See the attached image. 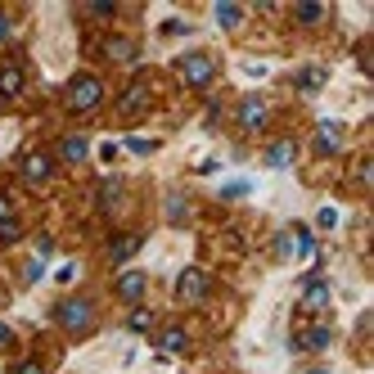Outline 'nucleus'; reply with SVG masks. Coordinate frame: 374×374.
I'll use <instances>...</instances> for the list:
<instances>
[{"instance_id": "f257e3e1", "label": "nucleus", "mask_w": 374, "mask_h": 374, "mask_svg": "<svg viewBox=\"0 0 374 374\" xmlns=\"http://www.w3.org/2000/svg\"><path fill=\"white\" fill-rule=\"evenodd\" d=\"M64 99H68V108H72V113H95V108L104 104V81H99V77H91V72H77V77L68 81Z\"/></svg>"}, {"instance_id": "f03ea898", "label": "nucleus", "mask_w": 374, "mask_h": 374, "mask_svg": "<svg viewBox=\"0 0 374 374\" xmlns=\"http://www.w3.org/2000/svg\"><path fill=\"white\" fill-rule=\"evenodd\" d=\"M55 320H59L68 334H86V329L95 325V307L86 302V298H64V302L55 307Z\"/></svg>"}, {"instance_id": "7ed1b4c3", "label": "nucleus", "mask_w": 374, "mask_h": 374, "mask_svg": "<svg viewBox=\"0 0 374 374\" xmlns=\"http://www.w3.org/2000/svg\"><path fill=\"white\" fill-rule=\"evenodd\" d=\"M176 72H181V81L185 86H194V91H203V86H212V77H217V64H212V55H185L176 59Z\"/></svg>"}, {"instance_id": "20e7f679", "label": "nucleus", "mask_w": 374, "mask_h": 374, "mask_svg": "<svg viewBox=\"0 0 374 374\" xmlns=\"http://www.w3.org/2000/svg\"><path fill=\"white\" fill-rule=\"evenodd\" d=\"M276 253H280V257H316V239H311L307 226H289V230L276 239Z\"/></svg>"}, {"instance_id": "39448f33", "label": "nucleus", "mask_w": 374, "mask_h": 374, "mask_svg": "<svg viewBox=\"0 0 374 374\" xmlns=\"http://www.w3.org/2000/svg\"><path fill=\"white\" fill-rule=\"evenodd\" d=\"M208 289H212L208 271H198V266H185L181 271V280H176V298H181V302H203Z\"/></svg>"}, {"instance_id": "423d86ee", "label": "nucleus", "mask_w": 374, "mask_h": 374, "mask_svg": "<svg viewBox=\"0 0 374 374\" xmlns=\"http://www.w3.org/2000/svg\"><path fill=\"white\" fill-rule=\"evenodd\" d=\"M144 108H149V81L135 77L127 91L118 95V113H122V118H135V113H144Z\"/></svg>"}, {"instance_id": "0eeeda50", "label": "nucleus", "mask_w": 374, "mask_h": 374, "mask_svg": "<svg viewBox=\"0 0 374 374\" xmlns=\"http://www.w3.org/2000/svg\"><path fill=\"white\" fill-rule=\"evenodd\" d=\"M50 176H55V163H50V154H41V149L23 154V181H28V185H45Z\"/></svg>"}, {"instance_id": "6e6552de", "label": "nucleus", "mask_w": 374, "mask_h": 374, "mask_svg": "<svg viewBox=\"0 0 374 374\" xmlns=\"http://www.w3.org/2000/svg\"><path fill=\"white\" fill-rule=\"evenodd\" d=\"M144 289H149V276H144V271H122L118 284H113V293L122 298V302H131V307L144 298Z\"/></svg>"}, {"instance_id": "1a4fd4ad", "label": "nucleus", "mask_w": 374, "mask_h": 374, "mask_svg": "<svg viewBox=\"0 0 374 374\" xmlns=\"http://www.w3.org/2000/svg\"><path fill=\"white\" fill-rule=\"evenodd\" d=\"M266 118H271V108H266V99H257V95H248L244 104H239V127L244 131H261L266 127Z\"/></svg>"}, {"instance_id": "9d476101", "label": "nucleus", "mask_w": 374, "mask_h": 374, "mask_svg": "<svg viewBox=\"0 0 374 374\" xmlns=\"http://www.w3.org/2000/svg\"><path fill=\"white\" fill-rule=\"evenodd\" d=\"M339 149H343V127H339V122H334V118H325V122H320V127H316V154H339Z\"/></svg>"}, {"instance_id": "9b49d317", "label": "nucleus", "mask_w": 374, "mask_h": 374, "mask_svg": "<svg viewBox=\"0 0 374 374\" xmlns=\"http://www.w3.org/2000/svg\"><path fill=\"white\" fill-rule=\"evenodd\" d=\"M185 347H190V339H185V329H181V325H167V329H163V339H158V361H167V356H181Z\"/></svg>"}, {"instance_id": "f8f14e48", "label": "nucleus", "mask_w": 374, "mask_h": 374, "mask_svg": "<svg viewBox=\"0 0 374 374\" xmlns=\"http://www.w3.org/2000/svg\"><path fill=\"white\" fill-rule=\"evenodd\" d=\"M140 244H144V234H118V239L108 244V261H118V266L131 261L135 253H140Z\"/></svg>"}, {"instance_id": "ddd939ff", "label": "nucleus", "mask_w": 374, "mask_h": 374, "mask_svg": "<svg viewBox=\"0 0 374 374\" xmlns=\"http://www.w3.org/2000/svg\"><path fill=\"white\" fill-rule=\"evenodd\" d=\"M302 307H311V311L329 307V284L320 280V276H311V280L302 284Z\"/></svg>"}, {"instance_id": "4468645a", "label": "nucleus", "mask_w": 374, "mask_h": 374, "mask_svg": "<svg viewBox=\"0 0 374 374\" xmlns=\"http://www.w3.org/2000/svg\"><path fill=\"white\" fill-rule=\"evenodd\" d=\"M293 158H298V144L293 140H276V144L266 149V167H276V171L293 167Z\"/></svg>"}, {"instance_id": "2eb2a0df", "label": "nucleus", "mask_w": 374, "mask_h": 374, "mask_svg": "<svg viewBox=\"0 0 374 374\" xmlns=\"http://www.w3.org/2000/svg\"><path fill=\"white\" fill-rule=\"evenodd\" d=\"M104 55L113 59V64H131V59L140 55V50H135L131 36H108V41H104Z\"/></svg>"}, {"instance_id": "dca6fc26", "label": "nucleus", "mask_w": 374, "mask_h": 374, "mask_svg": "<svg viewBox=\"0 0 374 374\" xmlns=\"http://www.w3.org/2000/svg\"><path fill=\"white\" fill-rule=\"evenodd\" d=\"M14 95H23V68L5 64L0 68V99H14Z\"/></svg>"}, {"instance_id": "f3484780", "label": "nucleus", "mask_w": 374, "mask_h": 374, "mask_svg": "<svg viewBox=\"0 0 374 374\" xmlns=\"http://www.w3.org/2000/svg\"><path fill=\"white\" fill-rule=\"evenodd\" d=\"M59 154H64V163H81V158L91 154V140H86V135H64Z\"/></svg>"}, {"instance_id": "a211bd4d", "label": "nucleus", "mask_w": 374, "mask_h": 374, "mask_svg": "<svg viewBox=\"0 0 374 374\" xmlns=\"http://www.w3.org/2000/svg\"><path fill=\"white\" fill-rule=\"evenodd\" d=\"M329 325H316V329H307V339H298V347H307V352H325L329 347Z\"/></svg>"}, {"instance_id": "6ab92c4d", "label": "nucleus", "mask_w": 374, "mask_h": 374, "mask_svg": "<svg viewBox=\"0 0 374 374\" xmlns=\"http://www.w3.org/2000/svg\"><path fill=\"white\" fill-rule=\"evenodd\" d=\"M320 86H325V68H302L298 72V91L302 95H316Z\"/></svg>"}, {"instance_id": "aec40b11", "label": "nucleus", "mask_w": 374, "mask_h": 374, "mask_svg": "<svg viewBox=\"0 0 374 374\" xmlns=\"http://www.w3.org/2000/svg\"><path fill=\"white\" fill-rule=\"evenodd\" d=\"M127 329L131 334H149V329H154V311H149V307H135L131 316H127Z\"/></svg>"}, {"instance_id": "412c9836", "label": "nucleus", "mask_w": 374, "mask_h": 374, "mask_svg": "<svg viewBox=\"0 0 374 374\" xmlns=\"http://www.w3.org/2000/svg\"><path fill=\"white\" fill-rule=\"evenodd\" d=\"M239 5H226V0H221V5H217V23H221V28H239Z\"/></svg>"}, {"instance_id": "4be33fe9", "label": "nucleus", "mask_w": 374, "mask_h": 374, "mask_svg": "<svg viewBox=\"0 0 374 374\" xmlns=\"http://www.w3.org/2000/svg\"><path fill=\"white\" fill-rule=\"evenodd\" d=\"M293 18H298V23H320V18H325V5H298Z\"/></svg>"}, {"instance_id": "5701e85b", "label": "nucleus", "mask_w": 374, "mask_h": 374, "mask_svg": "<svg viewBox=\"0 0 374 374\" xmlns=\"http://www.w3.org/2000/svg\"><path fill=\"white\" fill-rule=\"evenodd\" d=\"M127 149H131V154H140V158H149V154L158 149V140H149V135H131V140H127Z\"/></svg>"}, {"instance_id": "b1692460", "label": "nucleus", "mask_w": 374, "mask_h": 374, "mask_svg": "<svg viewBox=\"0 0 374 374\" xmlns=\"http://www.w3.org/2000/svg\"><path fill=\"white\" fill-rule=\"evenodd\" d=\"M316 226L320 230H339V208H320L316 212Z\"/></svg>"}, {"instance_id": "393cba45", "label": "nucleus", "mask_w": 374, "mask_h": 374, "mask_svg": "<svg viewBox=\"0 0 374 374\" xmlns=\"http://www.w3.org/2000/svg\"><path fill=\"white\" fill-rule=\"evenodd\" d=\"M18 234H23V226H18L14 217H5V221H0V244H14Z\"/></svg>"}, {"instance_id": "a878e982", "label": "nucleus", "mask_w": 374, "mask_h": 374, "mask_svg": "<svg viewBox=\"0 0 374 374\" xmlns=\"http://www.w3.org/2000/svg\"><path fill=\"white\" fill-rule=\"evenodd\" d=\"M118 190H122V181H104V190H99V203H104V212L118 203Z\"/></svg>"}, {"instance_id": "bb28decb", "label": "nucleus", "mask_w": 374, "mask_h": 374, "mask_svg": "<svg viewBox=\"0 0 374 374\" xmlns=\"http://www.w3.org/2000/svg\"><path fill=\"white\" fill-rule=\"evenodd\" d=\"M5 374H45V366L41 361H18V366H9Z\"/></svg>"}, {"instance_id": "cd10ccee", "label": "nucleus", "mask_w": 374, "mask_h": 374, "mask_svg": "<svg viewBox=\"0 0 374 374\" xmlns=\"http://www.w3.org/2000/svg\"><path fill=\"white\" fill-rule=\"evenodd\" d=\"M167 212H171V221H176V226H181V221H185V212H190V208H185V198H181V194H171Z\"/></svg>"}, {"instance_id": "c85d7f7f", "label": "nucleus", "mask_w": 374, "mask_h": 374, "mask_svg": "<svg viewBox=\"0 0 374 374\" xmlns=\"http://www.w3.org/2000/svg\"><path fill=\"white\" fill-rule=\"evenodd\" d=\"M248 190H253V185H248V181H234V185H226V190H221V194H226V198H244Z\"/></svg>"}, {"instance_id": "c756f323", "label": "nucleus", "mask_w": 374, "mask_h": 374, "mask_svg": "<svg viewBox=\"0 0 374 374\" xmlns=\"http://www.w3.org/2000/svg\"><path fill=\"white\" fill-rule=\"evenodd\" d=\"M41 276H45V261H41V257H36V261H32V266H28V284H36V280H41Z\"/></svg>"}, {"instance_id": "7c9ffc66", "label": "nucleus", "mask_w": 374, "mask_h": 374, "mask_svg": "<svg viewBox=\"0 0 374 374\" xmlns=\"http://www.w3.org/2000/svg\"><path fill=\"white\" fill-rule=\"evenodd\" d=\"M9 343H14V329H9V325H5V320H0V352H5V347H9Z\"/></svg>"}, {"instance_id": "2f4dec72", "label": "nucleus", "mask_w": 374, "mask_h": 374, "mask_svg": "<svg viewBox=\"0 0 374 374\" xmlns=\"http://www.w3.org/2000/svg\"><path fill=\"white\" fill-rule=\"evenodd\" d=\"M9 32H14V23H9L5 14H0V41H9Z\"/></svg>"}, {"instance_id": "473e14b6", "label": "nucleus", "mask_w": 374, "mask_h": 374, "mask_svg": "<svg viewBox=\"0 0 374 374\" xmlns=\"http://www.w3.org/2000/svg\"><path fill=\"white\" fill-rule=\"evenodd\" d=\"M9 212H14V208H9V198H5V194H0V221H5V217H9Z\"/></svg>"}, {"instance_id": "72a5a7b5", "label": "nucleus", "mask_w": 374, "mask_h": 374, "mask_svg": "<svg viewBox=\"0 0 374 374\" xmlns=\"http://www.w3.org/2000/svg\"><path fill=\"white\" fill-rule=\"evenodd\" d=\"M311 374H325V370H311Z\"/></svg>"}]
</instances>
